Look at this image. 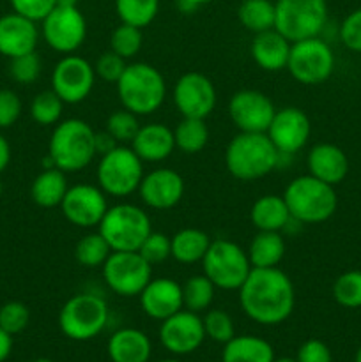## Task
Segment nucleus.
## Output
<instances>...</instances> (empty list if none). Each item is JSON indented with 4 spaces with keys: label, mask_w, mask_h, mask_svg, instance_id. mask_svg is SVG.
<instances>
[{
    "label": "nucleus",
    "mask_w": 361,
    "mask_h": 362,
    "mask_svg": "<svg viewBox=\"0 0 361 362\" xmlns=\"http://www.w3.org/2000/svg\"><path fill=\"white\" fill-rule=\"evenodd\" d=\"M237 292L243 313L265 327L289 320L296 308L292 279L280 267H253Z\"/></svg>",
    "instance_id": "nucleus-1"
},
{
    "label": "nucleus",
    "mask_w": 361,
    "mask_h": 362,
    "mask_svg": "<svg viewBox=\"0 0 361 362\" xmlns=\"http://www.w3.org/2000/svg\"><path fill=\"white\" fill-rule=\"evenodd\" d=\"M282 154L265 133H239L227 145V170L243 182L264 179L278 168Z\"/></svg>",
    "instance_id": "nucleus-2"
},
{
    "label": "nucleus",
    "mask_w": 361,
    "mask_h": 362,
    "mask_svg": "<svg viewBox=\"0 0 361 362\" xmlns=\"http://www.w3.org/2000/svg\"><path fill=\"white\" fill-rule=\"evenodd\" d=\"M98 156L96 131L81 119H66L55 124L48 141V158L66 173L87 168Z\"/></svg>",
    "instance_id": "nucleus-3"
},
{
    "label": "nucleus",
    "mask_w": 361,
    "mask_h": 362,
    "mask_svg": "<svg viewBox=\"0 0 361 362\" xmlns=\"http://www.w3.org/2000/svg\"><path fill=\"white\" fill-rule=\"evenodd\" d=\"M115 88L122 108L138 117L158 112L166 98V81L161 71L147 62L127 64Z\"/></svg>",
    "instance_id": "nucleus-4"
},
{
    "label": "nucleus",
    "mask_w": 361,
    "mask_h": 362,
    "mask_svg": "<svg viewBox=\"0 0 361 362\" xmlns=\"http://www.w3.org/2000/svg\"><path fill=\"white\" fill-rule=\"evenodd\" d=\"M282 197L289 207L292 221L301 225H319L328 221L338 207L335 186L315 179L310 173L290 180Z\"/></svg>",
    "instance_id": "nucleus-5"
},
{
    "label": "nucleus",
    "mask_w": 361,
    "mask_h": 362,
    "mask_svg": "<svg viewBox=\"0 0 361 362\" xmlns=\"http://www.w3.org/2000/svg\"><path fill=\"white\" fill-rule=\"evenodd\" d=\"M108 320L106 300L91 292L69 297L59 311V329L71 341H91L105 331Z\"/></svg>",
    "instance_id": "nucleus-6"
},
{
    "label": "nucleus",
    "mask_w": 361,
    "mask_h": 362,
    "mask_svg": "<svg viewBox=\"0 0 361 362\" xmlns=\"http://www.w3.org/2000/svg\"><path fill=\"white\" fill-rule=\"evenodd\" d=\"M144 175V161L130 145H117L106 154L99 156L96 177L98 186L105 191L106 197H131L138 191Z\"/></svg>",
    "instance_id": "nucleus-7"
},
{
    "label": "nucleus",
    "mask_w": 361,
    "mask_h": 362,
    "mask_svg": "<svg viewBox=\"0 0 361 362\" xmlns=\"http://www.w3.org/2000/svg\"><path fill=\"white\" fill-rule=\"evenodd\" d=\"M112 251H138L145 237L152 232L151 218L134 204H117L108 207L98 226Z\"/></svg>",
    "instance_id": "nucleus-8"
},
{
    "label": "nucleus",
    "mask_w": 361,
    "mask_h": 362,
    "mask_svg": "<svg viewBox=\"0 0 361 362\" xmlns=\"http://www.w3.org/2000/svg\"><path fill=\"white\" fill-rule=\"evenodd\" d=\"M202 272L214 283L216 288L237 292L251 267L244 247L230 239H216L202 258Z\"/></svg>",
    "instance_id": "nucleus-9"
},
{
    "label": "nucleus",
    "mask_w": 361,
    "mask_h": 362,
    "mask_svg": "<svg viewBox=\"0 0 361 362\" xmlns=\"http://www.w3.org/2000/svg\"><path fill=\"white\" fill-rule=\"evenodd\" d=\"M275 30L290 42L317 37L328 23L326 0H276Z\"/></svg>",
    "instance_id": "nucleus-10"
},
{
    "label": "nucleus",
    "mask_w": 361,
    "mask_h": 362,
    "mask_svg": "<svg viewBox=\"0 0 361 362\" xmlns=\"http://www.w3.org/2000/svg\"><path fill=\"white\" fill-rule=\"evenodd\" d=\"M287 71L301 85H321L331 78L335 71V53L331 46L317 37L296 41L290 46Z\"/></svg>",
    "instance_id": "nucleus-11"
},
{
    "label": "nucleus",
    "mask_w": 361,
    "mask_h": 362,
    "mask_svg": "<svg viewBox=\"0 0 361 362\" xmlns=\"http://www.w3.org/2000/svg\"><path fill=\"white\" fill-rule=\"evenodd\" d=\"M105 285L119 297H138L152 279V265L138 251H112L101 267Z\"/></svg>",
    "instance_id": "nucleus-12"
},
{
    "label": "nucleus",
    "mask_w": 361,
    "mask_h": 362,
    "mask_svg": "<svg viewBox=\"0 0 361 362\" xmlns=\"http://www.w3.org/2000/svg\"><path fill=\"white\" fill-rule=\"evenodd\" d=\"M96 85L94 64L80 55H64L52 71V90L66 105H78L91 95Z\"/></svg>",
    "instance_id": "nucleus-13"
},
{
    "label": "nucleus",
    "mask_w": 361,
    "mask_h": 362,
    "mask_svg": "<svg viewBox=\"0 0 361 362\" xmlns=\"http://www.w3.org/2000/svg\"><path fill=\"white\" fill-rule=\"evenodd\" d=\"M41 35L50 48L69 55L85 42L87 21L78 7L57 6L41 21Z\"/></svg>",
    "instance_id": "nucleus-14"
},
{
    "label": "nucleus",
    "mask_w": 361,
    "mask_h": 362,
    "mask_svg": "<svg viewBox=\"0 0 361 362\" xmlns=\"http://www.w3.org/2000/svg\"><path fill=\"white\" fill-rule=\"evenodd\" d=\"M172 101L183 117L207 119L214 112L218 94H216V87L211 78L190 71L177 78L172 90Z\"/></svg>",
    "instance_id": "nucleus-15"
},
{
    "label": "nucleus",
    "mask_w": 361,
    "mask_h": 362,
    "mask_svg": "<svg viewBox=\"0 0 361 362\" xmlns=\"http://www.w3.org/2000/svg\"><path fill=\"white\" fill-rule=\"evenodd\" d=\"M106 211H108V197L101 187L94 184L69 186L60 204V212L67 223L84 230L98 228Z\"/></svg>",
    "instance_id": "nucleus-16"
},
{
    "label": "nucleus",
    "mask_w": 361,
    "mask_h": 362,
    "mask_svg": "<svg viewBox=\"0 0 361 362\" xmlns=\"http://www.w3.org/2000/svg\"><path fill=\"white\" fill-rule=\"evenodd\" d=\"M158 336L159 343L168 354L177 357L190 356L205 341L204 322L200 315L183 308L161 322Z\"/></svg>",
    "instance_id": "nucleus-17"
},
{
    "label": "nucleus",
    "mask_w": 361,
    "mask_h": 362,
    "mask_svg": "<svg viewBox=\"0 0 361 362\" xmlns=\"http://www.w3.org/2000/svg\"><path fill=\"white\" fill-rule=\"evenodd\" d=\"M275 113L271 98L255 88L237 90L229 101V117L239 133H268Z\"/></svg>",
    "instance_id": "nucleus-18"
},
{
    "label": "nucleus",
    "mask_w": 361,
    "mask_h": 362,
    "mask_svg": "<svg viewBox=\"0 0 361 362\" xmlns=\"http://www.w3.org/2000/svg\"><path fill=\"white\" fill-rule=\"evenodd\" d=\"M282 156H292L306 147L311 134V122L306 113L296 106L276 110L265 133Z\"/></svg>",
    "instance_id": "nucleus-19"
},
{
    "label": "nucleus",
    "mask_w": 361,
    "mask_h": 362,
    "mask_svg": "<svg viewBox=\"0 0 361 362\" xmlns=\"http://www.w3.org/2000/svg\"><path fill=\"white\" fill-rule=\"evenodd\" d=\"M145 207L152 211L173 209L184 197V179L172 168H156L145 173L138 186Z\"/></svg>",
    "instance_id": "nucleus-20"
},
{
    "label": "nucleus",
    "mask_w": 361,
    "mask_h": 362,
    "mask_svg": "<svg viewBox=\"0 0 361 362\" xmlns=\"http://www.w3.org/2000/svg\"><path fill=\"white\" fill-rule=\"evenodd\" d=\"M140 308L149 318L163 322L184 308L183 285L172 278H152L142 293Z\"/></svg>",
    "instance_id": "nucleus-21"
},
{
    "label": "nucleus",
    "mask_w": 361,
    "mask_h": 362,
    "mask_svg": "<svg viewBox=\"0 0 361 362\" xmlns=\"http://www.w3.org/2000/svg\"><path fill=\"white\" fill-rule=\"evenodd\" d=\"M39 42L38 23L18 13L0 16V55L7 59L35 52Z\"/></svg>",
    "instance_id": "nucleus-22"
},
{
    "label": "nucleus",
    "mask_w": 361,
    "mask_h": 362,
    "mask_svg": "<svg viewBox=\"0 0 361 362\" xmlns=\"http://www.w3.org/2000/svg\"><path fill=\"white\" fill-rule=\"evenodd\" d=\"M134 154L144 163H161L176 151L173 129L161 122H151L140 126L130 144Z\"/></svg>",
    "instance_id": "nucleus-23"
},
{
    "label": "nucleus",
    "mask_w": 361,
    "mask_h": 362,
    "mask_svg": "<svg viewBox=\"0 0 361 362\" xmlns=\"http://www.w3.org/2000/svg\"><path fill=\"white\" fill-rule=\"evenodd\" d=\"M308 173L315 179L336 186L349 173V159L345 152L333 144H317L310 148L306 158Z\"/></svg>",
    "instance_id": "nucleus-24"
},
{
    "label": "nucleus",
    "mask_w": 361,
    "mask_h": 362,
    "mask_svg": "<svg viewBox=\"0 0 361 362\" xmlns=\"http://www.w3.org/2000/svg\"><path fill=\"white\" fill-rule=\"evenodd\" d=\"M290 46L292 42L289 39L271 28V30L255 34L250 45V55L260 69L268 71V73H278V71L287 69Z\"/></svg>",
    "instance_id": "nucleus-25"
},
{
    "label": "nucleus",
    "mask_w": 361,
    "mask_h": 362,
    "mask_svg": "<svg viewBox=\"0 0 361 362\" xmlns=\"http://www.w3.org/2000/svg\"><path fill=\"white\" fill-rule=\"evenodd\" d=\"M106 354L112 362H149L152 341L140 329L122 327L110 336Z\"/></svg>",
    "instance_id": "nucleus-26"
},
{
    "label": "nucleus",
    "mask_w": 361,
    "mask_h": 362,
    "mask_svg": "<svg viewBox=\"0 0 361 362\" xmlns=\"http://www.w3.org/2000/svg\"><path fill=\"white\" fill-rule=\"evenodd\" d=\"M250 221L257 232H283L292 218L282 194H264L251 205Z\"/></svg>",
    "instance_id": "nucleus-27"
},
{
    "label": "nucleus",
    "mask_w": 361,
    "mask_h": 362,
    "mask_svg": "<svg viewBox=\"0 0 361 362\" xmlns=\"http://www.w3.org/2000/svg\"><path fill=\"white\" fill-rule=\"evenodd\" d=\"M275 357L271 343L253 334H236L222 352V362H273Z\"/></svg>",
    "instance_id": "nucleus-28"
},
{
    "label": "nucleus",
    "mask_w": 361,
    "mask_h": 362,
    "mask_svg": "<svg viewBox=\"0 0 361 362\" xmlns=\"http://www.w3.org/2000/svg\"><path fill=\"white\" fill-rule=\"evenodd\" d=\"M67 189H69V184H67L66 172L52 166V168H45L35 177L30 186V197L39 207L53 209L60 207Z\"/></svg>",
    "instance_id": "nucleus-29"
},
{
    "label": "nucleus",
    "mask_w": 361,
    "mask_h": 362,
    "mask_svg": "<svg viewBox=\"0 0 361 362\" xmlns=\"http://www.w3.org/2000/svg\"><path fill=\"white\" fill-rule=\"evenodd\" d=\"M246 253L251 267H278L287 253L285 239L282 232H257L248 244Z\"/></svg>",
    "instance_id": "nucleus-30"
},
{
    "label": "nucleus",
    "mask_w": 361,
    "mask_h": 362,
    "mask_svg": "<svg viewBox=\"0 0 361 362\" xmlns=\"http://www.w3.org/2000/svg\"><path fill=\"white\" fill-rule=\"evenodd\" d=\"M211 237L200 228H183L170 237L172 258L183 265H193L202 262L211 246Z\"/></svg>",
    "instance_id": "nucleus-31"
},
{
    "label": "nucleus",
    "mask_w": 361,
    "mask_h": 362,
    "mask_svg": "<svg viewBox=\"0 0 361 362\" xmlns=\"http://www.w3.org/2000/svg\"><path fill=\"white\" fill-rule=\"evenodd\" d=\"M237 18L248 32H260L275 28L276 9L271 0H243L237 9Z\"/></svg>",
    "instance_id": "nucleus-32"
},
{
    "label": "nucleus",
    "mask_w": 361,
    "mask_h": 362,
    "mask_svg": "<svg viewBox=\"0 0 361 362\" xmlns=\"http://www.w3.org/2000/svg\"><path fill=\"white\" fill-rule=\"evenodd\" d=\"M173 140L176 148L184 154H198L204 151L209 144V127L205 119H188L183 117L176 127H173Z\"/></svg>",
    "instance_id": "nucleus-33"
},
{
    "label": "nucleus",
    "mask_w": 361,
    "mask_h": 362,
    "mask_svg": "<svg viewBox=\"0 0 361 362\" xmlns=\"http://www.w3.org/2000/svg\"><path fill=\"white\" fill-rule=\"evenodd\" d=\"M216 296V286L207 276L202 274L190 276L183 283V304L184 310L195 311V313H204L211 308Z\"/></svg>",
    "instance_id": "nucleus-34"
},
{
    "label": "nucleus",
    "mask_w": 361,
    "mask_h": 362,
    "mask_svg": "<svg viewBox=\"0 0 361 362\" xmlns=\"http://www.w3.org/2000/svg\"><path fill=\"white\" fill-rule=\"evenodd\" d=\"M115 13L120 23L145 28L159 13V0H115Z\"/></svg>",
    "instance_id": "nucleus-35"
},
{
    "label": "nucleus",
    "mask_w": 361,
    "mask_h": 362,
    "mask_svg": "<svg viewBox=\"0 0 361 362\" xmlns=\"http://www.w3.org/2000/svg\"><path fill=\"white\" fill-rule=\"evenodd\" d=\"M110 253H112V247L99 232L87 233L74 246V260L85 269L103 267Z\"/></svg>",
    "instance_id": "nucleus-36"
},
{
    "label": "nucleus",
    "mask_w": 361,
    "mask_h": 362,
    "mask_svg": "<svg viewBox=\"0 0 361 362\" xmlns=\"http://www.w3.org/2000/svg\"><path fill=\"white\" fill-rule=\"evenodd\" d=\"M64 105L66 103L50 88V90H42L32 99L30 103V117L35 124L39 126H55L60 122L62 117Z\"/></svg>",
    "instance_id": "nucleus-37"
},
{
    "label": "nucleus",
    "mask_w": 361,
    "mask_h": 362,
    "mask_svg": "<svg viewBox=\"0 0 361 362\" xmlns=\"http://www.w3.org/2000/svg\"><path fill=\"white\" fill-rule=\"evenodd\" d=\"M333 299L347 310L361 308V271H347L333 283Z\"/></svg>",
    "instance_id": "nucleus-38"
},
{
    "label": "nucleus",
    "mask_w": 361,
    "mask_h": 362,
    "mask_svg": "<svg viewBox=\"0 0 361 362\" xmlns=\"http://www.w3.org/2000/svg\"><path fill=\"white\" fill-rule=\"evenodd\" d=\"M140 120L138 115H134L130 110L122 108L117 110V112L110 113V117L106 119L105 131L117 141L119 145H130L133 141L134 134L140 129Z\"/></svg>",
    "instance_id": "nucleus-39"
},
{
    "label": "nucleus",
    "mask_w": 361,
    "mask_h": 362,
    "mask_svg": "<svg viewBox=\"0 0 361 362\" xmlns=\"http://www.w3.org/2000/svg\"><path fill=\"white\" fill-rule=\"evenodd\" d=\"M142 45H144L142 28L133 27V25L120 23L119 27L113 28L110 35V49L126 60L133 59L142 49Z\"/></svg>",
    "instance_id": "nucleus-40"
},
{
    "label": "nucleus",
    "mask_w": 361,
    "mask_h": 362,
    "mask_svg": "<svg viewBox=\"0 0 361 362\" xmlns=\"http://www.w3.org/2000/svg\"><path fill=\"white\" fill-rule=\"evenodd\" d=\"M202 322H204L205 338H209L211 341L225 345L236 336V324L227 311L207 310L202 317Z\"/></svg>",
    "instance_id": "nucleus-41"
},
{
    "label": "nucleus",
    "mask_w": 361,
    "mask_h": 362,
    "mask_svg": "<svg viewBox=\"0 0 361 362\" xmlns=\"http://www.w3.org/2000/svg\"><path fill=\"white\" fill-rule=\"evenodd\" d=\"M9 60V74L16 83L32 85L41 76L42 60L38 55V52L25 53V55L14 57Z\"/></svg>",
    "instance_id": "nucleus-42"
},
{
    "label": "nucleus",
    "mask_w": 361,
    "mask_h": 362,
    "mask_svg": "<svg viewBox=\"0 0 361 362\" xmlns=\"http://www.w3.org/2000/svg\"><path fill=\"white\" fill-rule=\"evenodd\" d=\"M30 322V310L20 300H9L0 306V327L7 334H20Z\"/></svg>",
    "instance_id": "nucleus-43"
},
{
    "label": "nucleus",
    "mask_w": 361,
    "mask_h": 362,
    "mask_svg": "<svg viewBox=\"0 0 361 362\" xmlns=\"http://www.w3.org/2000/svg\"><path fill=\"white\" fill-rule=\"evenodd\" d=\"M138 253L154 267V265L163 264L168 258H172V244H170V237L165 235L163 232H154L152 230L145 240L142 243Z\"/></svg>",
    "instance_id": "nucleus-44"
},
{
    "label": "nucleus",
    "mask_w": 361,
    "mask_h": 362,
    "mask_svg": "<svg viewBox=\"0 0 361 362\" xmlns=\"http://www.w3.org/2000/svg\"><path fill=\"white\" fill-rule=\"evenodd\" d=\"M126 66V59H122V57L117 55V53H113L112 49H110V52L101 53V55L98 57V60H96V78L106 81V83H117L119 78L122 76Z\"/></svg>",
    "instance_id": "nucleus-45"
},
{
    "label": "nucleus",
    "mask_w": 361,
    "mask_h": 362,
    "mask_svg": "<svg viewBox=\"0 0 361 362\" xmlns=\"http://www.w3.org/2000/svg\"><path fill=\"white\" fill-rule=\"evenodd\" d=\"M9 2L14 13L28 18L35 23L45 20L57 7V0H9Z\"/></svg>",
    "instance_id": "nucleus-46"
},
{
    "label": "nucleus",
    "mask_w": 361,
    "mask_h": 362,
    "mask_svg": "<svg viewBox=\"0 0 361 362\" xmlns=\"http://www.w3.org/2000/svg\"><path fill=\"white\" fill-rule=\"evenodd\" d=\"M340 41L350 52L361 53V7L353 11L340 25Z\"/></svg>",
    "instance_id": "nucleus-47"
},
{
    "label": "nucleus",
    "mask_w": 361,
    "mask_h": 362,
    "mask_svg": "<svg viewBox=\"0 0 361 362\" xmlns=\"http://www.w3.org/2000/svg\"><path fill=\"white\" fill-rule=\"evenodd\" d=\"M21 115V99L11 88H0V129L14 126Z\"/></svg>",
    "instance_id": "nucleus-48"
},
{
    "label": "nucleus",
    "mask_w": 361,
    "mask_h": 362,
    "mask_svg": "<svg viewBox=\"0 0 361 362\" xmlns=\"http://www.w3.org/2000/svg\"><path fill=\"white\" fill-rule=\"evenodd\" d=\"M297 362H333V356L329 346L322 339L310 338L301 343L296 354Z\"/></svg>",
    "instance_id": "nucleus-49"
},
{
    "label": "nucleus",
    "mask_w": 361,
    "mask_h": 362,
    "mask_svg": "<svg viewBox=\"0 0 361 362\" xmlns=\"http://www.w3.org/2000/svg\"><path fill=\"white\" fill-rule=\"evenodd\" d=\"M117 141L113 140L112 136H110L106 131H101V133H96V148H98V154L103 156L106 154L108 151H112V148L117 147Z\"/></svg>",
    "instance_id": "nucleus-50"
},
{
    "label": "nucleus",
    "mask_w": 361,
    "mask_h": 362,
    "mask_svg": "<svg viewBox=\"0 0 361 362\" xmlns=\"http://www.w3.org/2000/svg\"><path fill=\"white\" fill-rule=\"evenodd\" d=\"M13 352V336L7 334L2 327H0V362H4Z\"/></svg>",
    "instance_id": "nucleus-51"
},
{
    "label": "nucleus",
    "mask_w": 361,
    "mask_h": 362,
    "mask_svg": "<svg viewBox=\"0 0 361 362\" xmlns=\"http://www.w3.org/2000/svg\"><path fill=\"white\" fill-rule=\"evenodd\" d=\"M11 161V145L6 138L0 134V173L7 168Z\"/></svg>",
    "instance_id": "nucleus-52"
},
{
    "label": "nucleus",
    "mask_w": 361,
    "mask_h": 362,
    "mask_svg": "<svg viewBox=\"0 0 361 362\" xmlns=\"http://www.w3.org/2000/svg\"><path fill=\"white\" fill-rule=\"evenodd\" d=\"M214 0H177V7H179L183 13H193L195 9H198L200 6H205V4H211Z\"/></svg>",
    "instance_id": "nucleus-53"
},
{
    "label": "nucleus",
    "mask_w": 361,
    "mask_h": 362,
    "mask_svg": "<svg viewBox=\"0 0 361 362\" xmlns=\"http://www.w3.org/2000/svg\"><path fill=\"white\" fill-rule=\"evenodd\" d=\"M78 2H80V0H57V6H62V7H78Z\"/></svg>",
    "instance_id": "nucleus-54"
},
{
    "label": "nucleus",
    "mask_w": 361,
    "mask_h": 362,
    "mask_svg": "<svg viewBox=\"0 0 361 362\" xmlns=\"http://www.w3.org/2000/svg\"><path fill=\"white\" fill-rule=\"evenodd\" d=\"M273 362H297L296 357H275Z\"/></svg>",
    "instance_id": "nucleus-55"
},
{
    "label": "nucleus",
    "mask_w": 361,
    "mask_h": 362,
    "mask_svg": "<svg viewBox=\"0 0 361 362\" xmlns=\"http://www.w3.org/2000/svg\"><path fill=\"white\" fill-rule=\"evenodd\" d=\"M354 362H361V346H360V349H357L356 356H354Z\"/></svg>",
    "instance_id": "nucleus-56"
},
{
    "label": "nucleus",
    "mask_w": 361,
    "mask_h": 362,
    "mask_svg": "<svg viewBox=\"0 0 361 362\" xmlns=\"http://www.w3.org/2000/svg\"><path fill=\"white\" fill-rule=\"evenodd\" d=\"M32 362H53L52 359H46V357H41V359H35V361H32Z\"/></svg>",
    "instance_id": "nucleus-57"
},
{
    "label": "nucleus",
    "mask_w": 361,
    "mask_h": 362,
    "mask_svg": "<svg viewBox=\"0 0 361 362\" xmlns=\"http://www.w3.org/2000/svg\"><path fill=\"white\" fill-rule=\"evenodd\" d=\"M156 362H180L179 359H163V361H156Z\"/></svg>",
    "instance_id": "nucleus-58"
},
{
    "label": "nucleus",
    "mask_w": 361,
    "mask_h": 362,
    "mask_svg": "<svg viewBox=\"0 0 361 362\" xmlns=\"http://www.w3.org/2000/svg\"><path fill=\"white\" fill-rule=\"evenodd\" d=\"M2 194H4V184L2 180H0V198H2Z\"/></svg>",
    "instance_id": "nucleus-59"
}]
</instances>
